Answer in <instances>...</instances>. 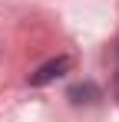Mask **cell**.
<instances>
[{
    "label": "cell",
    "mask_w": 119,
    "mask_h": 122,
    "mask_svg": "<svg viewBox=\"0 0 119 122\" xmlns=\"http://www.w3.org/2000/svg\"><path fill=\"white\" fill-rule=\"evenodd\" d=\"M116 89H119V82H116Z\"/></svg>",
    "instance_id": "cell-2"
},
{
    "label": "cell",
    "mask_w": 119,
    "mask_h": 122,
    "mask_svg": "<svg viewBox=\"0 0 119 122\" xmlns=\"http://www.w3.org/2000/svg\"><path fill=\"white\" fill-rule=\"evenodd\" d=\"M70 69V56H60V60H50V63H43L37 73L30 76V82L33 86H43V82H50V79H56V76H63Z\"/></svg>",
    "instance_id": "cell-1"
}]
</instances>
